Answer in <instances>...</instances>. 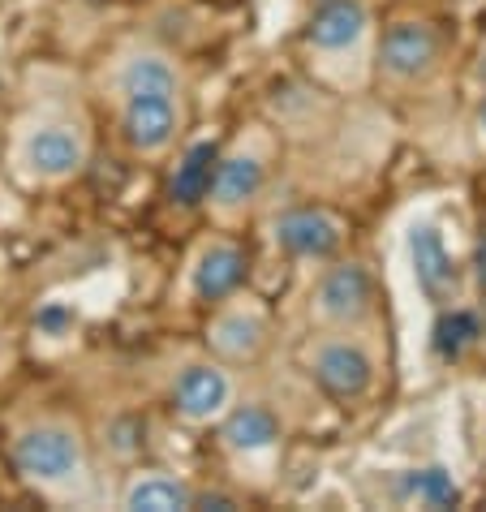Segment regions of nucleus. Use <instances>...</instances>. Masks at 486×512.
<instances>
[{"mask_svg": "<svg viewBox=\"0 0 486 512\" xmlns=\"http://www.w3.org/2000/svg\"><path fill=\"white\" fill-rule=\"evenodd\" d=\"M267 336H271V319L254 297H228V302L216 306V315L207 323L211 358H220L228 366L254 362L267 349Z\"/></svg>", "mask_w": 486, "mask_h": 512, "instance_id": "11", "label": "nucleus"}, {"mask_svg": "<svg viewBox=\"0 0 486 512\" xmlns=\"http://www.w3.org/2000/svg\"><path fill=\"white\" fill-rule=\"evenodd\" d=\"M409 267H413V280H418V293L439 306H452L456 293H461V267H456L448 241L435 224H413L409 229Z\"/></svg>", "mask_w": 486, "mask_h": 512, "instance_id": "12", "label": "nucleus"}, {"mask_svg": "<svg viewBox=\"0 0 486 512\" xmlns=\"http://www.w3.org/2000/svg\"><path fill=\"white\" fill-rule=\"evenodd\" d=\"M375 276L362 259H332L310 293V319L319 327H362L375 319Z\"/></svg>", "mask_w": 486, "mask_h": 512, "instance_id": "8", "label": "nucleus"}, {"mask_svg": "<svg viewBox=\"0 0 486 512\" xmlns=\"http://www.w3.org/2000/svg\"><path fill=\"white\" fill-rule=\"evenodd\" d=\"M370 5L366 0H319V9L310 13L306 31H302V48L310 56V65L332 69L349 56H370ZM375 61V56H370Z\"/></svg>", "mask_w": 486, "mask_h": 512, "instance_id": "7", "label": "nucleus"}, {"mask_svg": "<svg viewBox=\"0 0 486 512\" xmlns=\"http://www.w3.org/2000/svg\"><path fill=\"white\" fill-rule=\"evenodd\" d=\"M443 65V35L426 18H396L379 35L375 69L392 87H426Z\"/></svg>", "mask_w": 486, "mask_h": 512, "instance_id": "6", "label": "nucleus"}, {"mask_svg": "<svg viewBox=\"0 0 486 512\" xmlns=\"http://www.w3.org/2000/svg\"><path fill=\"white\" fill-rule=\"evenodd\" d=\"M173 414L185 426H220V418L237 405V383L228 375V362L220 358H190L177 366L168 383Z\"/></svg>", "mask_w": 486, "mask_h": 512, "instance_id": "9", "label": "nucleus"}, {"mask_svg": "<svg viewBox=\"0 0 486 512\" xmlns=\"http://www.w3.org/2000/svg\"><path fill=\"white\" fill-rule=\"evenodd\" d=\"M91 160V134L78 117L52 112V117L31 121L13 142V164L35 186H61L78 177Z\"/></svg>", "mask_w": 486, "mask_h": 512, "instance_id": "4", "label": "nucleus"}, {"mask_svg": "<svg viewBox=\"0 0 486 512\" xmlns=\"http://www.w3.org/2000/svg\"><path fill=\"white\" fill-rule=\"evenodd\" d=\"M478 78L486 82V48H482V61H478Z\"/></svg>", "mask_w": 486, "mask_h": 512, "instance_id": "22", "label": "nucleus"}, {"mask_svg": "<svg viewBox=\"0 0 486 512\" xmlns=\"http://www.w3.org/2000/svg\"><path fill=\"white\" fill-rule=\"evenodd\" d=\"M271 155H276V142H271L267 130L241 134L233 147L220 151L216 177H211V194H207L211 216L233 224L259 203L263 190H267V177H271Z\"/></svg>", "mask_w": 486, "mask_h": 512, "instance_id": "5", "label": "nucleus"}, {"mask_svg": "<svg viewBox=\"0 0 486 512\" xmlns=\"http://www.w3.org/2000/svg\"><path fill=\"white\" fill-rule=\"evenodd\" d=\"M198 491L185 478H173L164 469H147V474H134L121 491V508L130 512H185L194 508Z\"/></svg>", "mask_w": 486, "mask_h": 512, "instance_id": "15", "label": "nucleus"}, {"mask_svg": "<svg viewBox=\"0 0 486 512\" xmlns=\"http://www.w3.org/2000/svg\"><path fill=\"white\" fill-rule=\"evenodd\" d=\"M400 500L422 504V508H452L461 504V487L443 465H426V469H409L400 478Z\"/></svg>", "mask_w": 486, "mask_h": 512, "instance_id": "18", "label": "nucleus"}, {"mask_svg": "<svg viewBox=\"0 0 486 512\" xmlns=\"http://www.w3.org/2000/svg\"><path fill=\"white\" fill-rule=\"evenodd\" d=\"M302 366L314 379V388L336 405L366 401L379 375L375 353L357 336V327H319V336L302 345Z\"/></svg>", "mask_w": 486, "mask_h": 512, "instance_id": "3", "label": "nucleus"}, {"mask_svg": "<svg viewBox=\"0 0 486 512\" xmlns=\"http://www.w3.org/2000/svg\"><path fill=\"white\" fill-rule=\"evenodd\" d=\"M0 220H5V194H0Z\"/></svg>", "mask_w": 486, "mask_h": 512, "instance_id": "23", "label": "nucleus"}, {"mask_svg": "<svg viewBox=\"0 0 486 512\" xmlns=\"http://www.w3.org/2000/svg\"><path fill=\"white\" fill-rule=\"evenodd\" d=\"M220 439L233 457H271L284 439L276 409L263 401H237L220 418Z\"/></svg>", "mask_w": 486, "mask_h": 512, "instance_id": "14", "label": "nucleus"}, {"mask_svg": "<svg viewBox=\"0 0 486 512\" xmlns=\"http://www.w3.org/2000/svg\"><path fill=\"white\" fill-rule=\"evenodd\" d=\"M216 160H220V147L216 142H194L190 151L177 160V173H173V186H168V194H173L177 207H198L207 203L211 194V177H216Z\"/></svg>", "mask_w": 486, "mask_h": 512, "instance_id": "17", "label": "nucleus"}, {"mask_svg": "<svg viewBox=\"0 0 486 512\" xmlns=\"http://www.w3.org/2000/svg\"><path fill=\"white\" fill-rule=\"evenodd\" d=\"M345 220L327 207H289L271 220V241L289 259L302 263H332L345 250Z\"/></svg>", "mask_w": 486, "mask_h": 512, "instance_id": "10", "label": "nucleus"}, {"mask_svg": "<svg viewBox=\"0 0 486 512\" xmlns=\"http://www.w3.org/2000/svg\"><path fill=\"white\" fill-rule=\"evenodd\" d=\"M35 323H39V332L61 336V332H65V323H69V310H65V306H48V310H44V315H39Z\"/></svg>", "mask_w": 486, "mask_h": 512, "instance_id": "19", "label": "nucleus"}, {"mask_svg": "<svg viewBox=\"0 0 486 512\" xmlns=\"http://www.w3.org/2000/svg\"><path fill=\"white\" fill-rule=\"evenodd\" d=\"M112 99L121 138L134 155L155 160L173 151L185 125V74L173 52L147 39L130 44L112 61Z\"/></svg>", "mask_w": 486, "mask_h": 512, "instance_id": "1", "label": "nucleus"}, {"mask_svg": "<svg viewBox=\"0 0 486 512\" xmlns=\"http://www.w3.org/2000/svg\"><path fill=\"white\" fill-rule=\"evenodd\" d=\"M9 461L13 469L48 495H69L91 482V457L87 439L69 418H35L13 431L9 439Z\"/></svg>", "mask_w": 486, "mask_h": 512, "instance_id": "2", "label": "nucleus"}, {"mask_svg": "<svg viewBox=\"0 0 486 512\" xmlns=\"http://www.w3.org/2000/svg\"><path fill=\"white\" fill-rule=\"evenodd\" d=\"M246 276H250V254L228 237L203 241L190 259V293L207 306H220L228 297H237Z\"/></svg>", "mask_w": 486, "mask_h": 512, "instance_id": "13", "label": "nucleus"}, {"mask_svg": "<svg viewBox=\"0 0 486 512\" xmlns=\"http://www.w3.org/2000/svg\"><path fill=\"white\" fill-rule=\"evenodd\" d=\"M482 319H478V310H469V306H439V319L431 327V349H435V358L439 362H461L465 353H474L482 345Z\"/></svg>", "mask_w": 486, "mask_h": 512, "instance_id": "16", "label": "nucleus"}, {"mask_svg": "<svg viewBox=\"0 0 486 512\" xmlns=\"http://www.w3.org/2000/svg\"><path fill=\"white\" fill-rule=\"evenodd\" d=\"M478 280H482V289H486V246H482V254H478Z\"/></svg>", "mask_w": 486, "mask_h": 512, "instance_id": "21", "label": "nucleus"}, {"mask_svg": "<svg viewBox=\"0 0 486 512\" xmlns=\"http://www.w3.org/2000/svg\"><path fill=\"white\" fill-rule=\"evenodd\" d=\"M474 125H478V134H482V142H486V91H482L478 108H474Z\"/></svg>", "mask_w": 486, "mask_h": 512, "instance_id": "20", "label": "nucleus"}]
</instances>
